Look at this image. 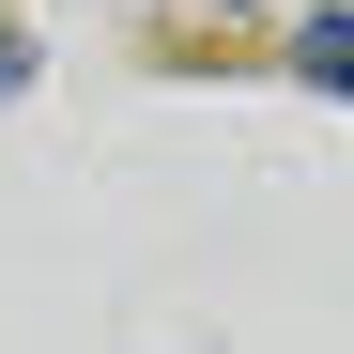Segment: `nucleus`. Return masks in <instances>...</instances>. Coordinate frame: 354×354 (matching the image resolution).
<instances>
[{
	"instance_id": "f257e3e1",
	"label": "nucleus",
	"mask_w": 354,
	"mask_h": 354,
	"mask_svg": "<svg viewBox=\"0 0 354 354\" xmlns=\"http://www.w3.org/2000/svg\"><path fill=\"white\" fill-rule=\"evenodd\" d=\"M292 77H308V93H339V108H354V16H308V46H292Z\"/></svg>"
}]
</instances>
